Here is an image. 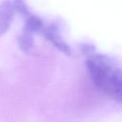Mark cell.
Returning <instances> with one entry per match:
<instances>
[{
    "mask_svg": "<svg viewBox=\"0 0 122 122\" xmlns=\"http://www.w3.org/2000/svg\"><path fill=\"white\" fill-rule=\"evenodd\" d=\"M87 68L93 84L109 98L122 104V62L94 53L88 58Z\"/></svg>",
    "mask_w": 122,
    "mask_h": 122,
    "instance_id": "obj_1",
    "label": "cell"
},
{
    "mask_svg": "<svg viewBox=\"0 0 122 122\" xmlns=\"http://www.w3.org/2000/svg\"><path fill=\"white\" fill-rule=\"evenodd\" d=\"M14 8L15 3L10 1H6L0 5V33L6 31L9 28L13 17Z\"/></svg>",
    "mask_w": 122,
    "mask_h": 122,
    "instance_id": "obj_2",
    "label": "cell"
}]
</instances>
